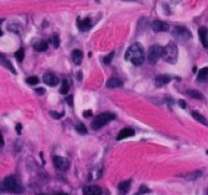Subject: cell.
Listing matches in <instances>:
<instances>
[{
    "label": "cell",
    "instance_id": "6da1fadb",
    "mask_svg": "<svg viewBox=\"0 0 208 195\" xmlns=\"http://www.w3.org/2000/svg\"><path fill=\"white\" fill-rule=\"evenodd\" d=\"M126 61H129L134 66H140L145 61V52L142 45L140 43H135L131 45L125 54Z\"/></svg>",
    "mask_w": 208,
    "mask_h": 195
},
{
    "label": "cell",
    "instance_id": "7a4b0ae2",
    "mask_svg": "<svg viewBox=\"0 0 208 195\" xmlns=\"http://www.w3.org/2000/svg\"><path fill=\"white\" fill-rule=\"evenodd\" d=\"M161 57L170 64H176L178 60V47L176 43L170 42L165 47H164V52H162Z\"/></svg>",
    "mask_w": 208,
    "mask_h": 195
},
{
    "label": "cell",
    "instance_id": "3957f363",
    "mask_svg": "<svg viewBox=\"0 0 208 195\" xmlns=\"http://www.w3.org/2000/svg\"><path fill=\"white\" fill-rule=\"evenodd\" d=\"M2 190L12 193H22L24 191L23 187L19 185L16 178L13 177H8L4 178V181L2 182Z\"/></svg>",
    "mask_w": 208,
    "mask_h": 195
},
{
    "label": "cell",
    "instance_id": "277c9868",
    "mask_svg": "<svg viewBox=\"0 0 208 195\" xmlns=\"http://www.w3.org/2000/svg\"><path fill=\"white\" fill-rule=\"evenodd\" d=\"M171 34L176 40L181 43L187 42L188 40L191 39V33L190 29L184 26H174L172 28Z\"/></svg>",
    "mask_w": 208,
    "mask_h": 195
},
{
    "label": "cell",
    "instance_id": "5b68a950",
    "mask_svg": "<svg viewBox=\"0 0 208 195\" xmlns=\"http://www.w3.org/2000/svg\"><path fill=\"white\" fill-rule=\"evenodd\" d=\"M114 114L109 113V112H105V113H101L99 114L97 117L95 118V120L92 122V129H101L102 126H104L105 124H107L109 121L114 119Z\"/></svg>",
    "mask_w": 208,
    "mask_h": 195
},
{
    "label": "cell",
    "instance_id": "8992f818",
    "mask_svg": "<svg viewBox=\"0 0 208 195\" xmlns=\"http://www.w3.org/2000/svg\"><path fill=\"white\" fill-rule=\"evenodd\" d=\"M162 52H164V47H161L159 45L151 46L148 50V54H147L148 61L152 64L156 63L162 56Z\"/></svg>",
    "mask_w": 208,
    "mask_h": 195
},
{
    "label": "cell",
    "instance_id": "52a82bcc",
    "mask_svg": "<svg viewBox=\"0 0 208 195\" xmlns=\"http://www.w3.org/2000/svg\"><path fill=\"white\" fill-rule=\"evenodd\" d=\"M53 164L58 170L62 171H65L69 168V161L66 158H63V156L59 155H55L53 158Z\"/></svg>",
    "mask_w": 208,
    "mask_h": 195
},
{
    "label": "cell",
    "instance_id": "ba28073f",
    "mask_svg": "<svg viewBox=\"0 0 208 195\" xmlns=\"http://www.w3.org/2000/svg\"><path fill=\"white\" fill-rule=\"evenodd\" d=\"M152 29L154 31H157V33H161V31H168L170 29V26L168 23H165L164 21H159V20H155L152 22L151 24Z\"/></svg>",
    "mask_w": 208,
    "mask_h": 195
},
{
    "label": "cell",
    "instance_id": "9c48e42d",
    "mask_svg": "<svg viewBox=\"0 0 208 195\" xmlns=\"http://www.w3.org/2000/svg\"><path fill=\"white\" fill-rule=\"evenodd\" d=\"M43 81L46 85L50 86V87H55V86L59 82V79L56 75L53 73H46L43 75Z\"/></svg>",
    "mask_w": 208,
    "mask_h": 195
},
{
    "label": "cell",
    "instance_id": "30bf717a",
    "mask_svg": "<svg viewBox=\"0 0 208 195\" xmlns=\"http://www.w3.org/2000/svg\"><path fill=\"white\" fill-rule=\"evenodd\" d=\"M198 34H199L200 41L204 46V48L208 49V28L205 26H202L198 30Z\"/></svg>",
    "mask_w": 208,
    "mask_h": 195
},
{
    "label": "cell",
    "instance_id": "8fae6325",
    "mask_svg": "<svg viewBox=\"0 0 208 195\" xmlns=\"http://www.w3.org/2000/svg\"><path fill=\"white\" fill-rule=\"evenodd\" d=\"M102 189L99 186L93 185V186L85 187L83 189V195H102Z\"/></svg>",
    "mask_w": 208,
    "mask_h": 195
},
{
    "label": "cell",
    "instance_id": "7c38bea8",
    "mask_svg": "<svg viewBox=\"0 0 208 195\" xmlns=\"http://www.w3.org/2000/svg\"><path fill=\"white\" fill-rule=\"evenodd\" d=\"M170 82H171V77H170L169 75H165V74L158 75V76H156V78H155V86L158 88H160V87L165 86L166 84H169Z\"/></svg>",
    "mask_w": 208,
    "mask_h": 195
},
{
    "label": "cell",
    "instance_id": "4fadbf2b",
    "mask_svg": "<svg viewBox=\"0 0 208 195\" xmlns=\"http://www.w3.org/2000/svg\"><path fill=\"white\" fill-rule=\"evenodd\" d=\"M78 28L80 29L81 31H86L89 30V28L92 27V22H91V19L89 18H85V19H82V20H78Z\"/></svg>",
    "mask_w": 208,
    "mask_h": 195
},
{
    "label": "cell",
    "instance_id": "5bb4252c",
    "mask_svg": "<svg viewBox=\"0 0 208 195\" xmlns=\"http://www.w3.org/2000/svg\"><path fill=\"white\" fill-rule=\"evenodd\" d=\"M71 56H72V61L74 62V64H76V65H80L82 60H83V52L79 49H75L72 51Z\"/></svg>",
    "mask_w": 208,
    "mask_h": 195
},
{
    "label": "cell",
    "instance_id": "9a60e30c",
    "mask_svg": "<svg viewBox=\"0 0 208 195\" xmlns=\"http://www.w3.org/2000/svg\"><path fill=\"white\" fill-rule=\"evenodd\" d=\"M134 130L132 129H122L121 132L118 134V136H117V140H123V139H125V138H128V137H132V136H134Z\"/></svg>",
    "mask_w": 208,
    "mask_h": 195
},
{
    "label": "cell",
    "instance_id": "2e32d148",
    "mask_svg": "<svg viewBox=\"0 0 208 195\" xmlns=\"http://www.w3.org/2000/svg\"><path fill=\"white\" fill-rule=\"evenodd\" d=\"M197 81L199 82H208V67L202 68L198 73Z\"/></svg>",
    "mask_w": 208,
    "mask_h": 195
},
{
    "label": "cell",
    "instance_id": "e0dca14e",
    "mask_svg": "<svg viewBox=\"0 0 208 195\" xmlns=\"http://www.w3.org/2000/svg\"><path fill=\"white\" fill-rule=\"evenodd\" d=\"M123 85V82L121 79L116 78V77H111L106 82V87L107 88H119Z\"/></svg>",
    "mask_w": 208,
    "mask_h": 195
},
{
    "label": "cell",
    "instance_id": "ac0fdd59",
    "mask_svg": "<svg viewBox=\"0 0 208 195\" xmlns=\"http://www.w3.org/2000/svg\"><path fill=\"white\" fill-rule=\"evenodd\" d=\"M201 175H202V171L196 170V171H191V172H190V173L185 174L184 177H185V180H187V181H196L199 177H201Z\"/></svg>",
    "mask_w": 208,
    "mask_h": 195
},
{
    "label": "cell",
    "instance_id": "d6986e66",
    "mask_svg": "<svg viewBox=\"0 0 208 195\" xmlns=\"http://www.w3.org/2000/svg\"><path fill=\"white\" fill-rule=\"evenodd\" d=\"M102 171H103V169H102L101 166H97V167H95L92 170L91 175H89V177H91V180L95 181V180H98V178H100V177L102 175Z\"/></svg>",
    "mask_w": 208,
    "mask_h": 195
},
{
    "label": "cell",
    "instance_id": "ffe728a7",
    "mask_svg": "<svg viewBox=\"0 0 208 195\" xmlns=\"http://www.w3.org/2000/svg\"><path fill=\"white\" fill-rule=\"evenodd\" d=\"M191 116H193V118L194 119H196L198 122H200V123H203V124H208V121H207V119L205 117L203 116L202 114H200L199 112H196V111H193L191 112Z\"/></svg>",
    "mask_w": 208,
    "mask_h": 195
},
{
    "label": "cell",
    "instance_id": "44dd1931",
    "mask_svg": "<svg viewBox=\"0 0 208 195\" xmlns=\"http://www.w3.org/2000/svg\"><path fill=\"white\" fill-rule=\"evenodd\" d=\"M130 185H131V182H130V181H125V182H123V183H121V184L119 185L120 192H122V194H125L128 190H129Z\"/></svg>",
    "mask_w": 208,
    "mask_h": 195
},
{
    "label": "cell",
    "instance_id": "7402d4cb",
    "mask_svg": "<svg viewBox=\"0 0 208 195\" xmlns=\"http://www.w3.org/2000/svg\"><path fill=\"white\" fill-rule=\"evenodd\" d=\"M34 49L37 51H46L48 49V44L46 42H44V41H41V42H38L36 45H34Z\"/></svg>",
    "mask_w": 208,
    "mask_h": 195
},
{
    "label": "cell",
    "instance_id": "603a6c76",
    "mask_svg": "<svg viewBox=\"0 0 208 195\" xmlns=\"http://www.w3.org/2000/svg\"><path fill=\"white\" fill-rule=\"evenodd\" d=\"M187 94L190 95L191 98L198 99V100H201V99H203L202 93H200V92L197 91V90H190V91H187Z\"/></svg>",
    "mask_w": 208,
    "mask_h": 195
},
{
    "label": "cell",
    "instance_id": "cb8c5ba5",
    "mask_svg": "<svg viewBox=\"0 0 208 195\" xmlns=\"http://www.w3.org/2000/svg\"><path fill=\"white\" fill-rule=\"evenodd\" d=\"M69 89H70V87H69L68 81H67V79H63L62 87H60V90H59V93L60 94H67L69 92Z\"/></svg>",
    "mask_w": 208,
    "mask_h": 195
},
{
    "label": "cell",
    "instance_id": "d4e9b609",
    "mask_svg": "<svg viewBox=\"0 0 208 195\" xmlns=\"http://www.w3.org/2000/svg\"><path fill=\"white\" fill-rule=\"evenodd\" d=\"M76 130H77L78 134H80V135H86L88 134V129H86V127L83 125L82 123H79L77 125L75 126Z\"/></svg>",
    "mask_w": 208,
    "mask_h": 195
},
{
    "label": "cell",
    "instance_id": "484cf974",
    "mask_svg": "<svg viewBox=\"0 0 208 195\" xmlns=\"http://www.w3.org/2000/svg\"><path fill=\"white\" fill-rule=\"evenodd\" d=\"M15 56H16V59H17L18 62L21 63L22 61L24 60V50L22 49V48H20L17 51V52L15 53Z\"/></svg>",
    "mask_w": 208,
    "mask_h": 195
},
{
    "label": "cell",
    "instance_id": "4316f807",
    "mask_svg": "<svg viewBox=\"0 0 208 195\" xmlns=\"http://www.w3.org/2000/svg\"><path fill=\"white\" fill-rule=\"evenodd\" d=\"M1 63H2V65H3V66H5L6 68H8L9 70H11V71H13L14 73H16L15 68H14V67H13V65L11 64V62H9V61H8L6 59H1Z\"/></svg>",
    "mask_w": 208,
    "mask_h": 195
},
{
    "label": "cell",
    "instance_id": "83f0119b",
    "mask_svg": "<svg viewBox=\"0 0 208 195\" xmlns=\"http://www.w3.org/2000/svg\"><path fill=\"white\" fill-rule=\"evenodd\" d=\"M50 41H51L52 45L55 47V48H57V47L59 46V38H58V36H57V34H53V36L51 37Z\"/></svg>",
    "mask_w": 208,
    "mask_h": 195
},
{
    "label": "cell",
    "instance_id": "f1b7e54d",
    "mask_svg": "<svg viewBox=\"0 0 208 195\" xmlns=\"http://www.w3.org/2000/svg\"><path fill=\"white\" fill-rule=\"evenodd\" d=\"M26 82H27V84H29V85H37V84H39L40 81L37 76H30V77H28L26 79Z\"/></svg>",
    "mask_w": 208,
    "mask_h": 195
},
{
    "label": "cell",
    "instance_id": "f546056e",
    "mask_svg": "<svg viewBox=\"0 0 208 195\" xmlns=\"http://www.w3.org/2000/svg\"><path fill=\"white\" fill-rule=\"evenodd\" d=\"M114 52L113 51V52H110L108 55H106L103 59V62H104V64H106V65H108V64H110V62H111V60H113V57H114Z\"/></svg>",
    "mask_w": 208,
    "mask_h": 195
},
{
    "label": "cell",
    "instance_id": "4dcf8cb0",
    "mask_svg": "<svg viewBox=\"0 0 208 195\" xmlns=\"http://www.w3.org/2000/svg\"><path fill=\"white\" fill-rule=\"evenodd\" d=\"M51 116L54 119H59V118L63 117V113H57V112H51Z\"/></svg>",
    "mask_w": 208,
    "mask_h": 195
},
{
    "label": "cell",
    "instance_id": "1f68e13d",
    "mask_svg": "<svg viewBox=\"0 0 208 195\" xmlns=\"http://www.w3.org/2000/svg\"><path fill=\"white\" fill-rule=\"evenodd\" d=\"M140 192H142L143 194H145V193H148V192H150V190L147 188L146 186H140Z\"/></svg>",
    "mask_w": 208,
    "mask_h": 195
},
{
    "label": "cell",
    "instance_id": "d6a6232c",
    "mask_svg": "<svg viewBox=\"0 0 208 195\" xmlns=\"http://www.w3.org/2000/svg\"><path fill=\"white\" fill-rule=\"evenodd\" d=\"M178 103H179V107H180L181 108H186V103H185V101L182 100V99H180V100L178 101Z\"/></svg>",
    "mask_w": 208,
    "mask_h": 195
},
{
    "label": "cell",
    "instance_id": "836d02e7",
    "mask_svg": "<svg viewBox=\"0 0 208 195\" xmlns=\"http://www.w3.org/2000/svg\"><path fill=\"white\" fill-rule=\"evenodd\" d=\"M92 114H93V112H92V111H84V112H83V117H84V118L91 117V116H92Z\"/></svg>",
    "mask_w": 208,
    "mask_h": 195
},
{
    "label": "cell",
    "instance_id": "e575fe53",
    "mask_svg": "<svg viewBox=\"0 0 208 195\" xmlns=\"http://www.w3.org/2000/svg\"><path fill=\"white\" fill-rule=\"evenodd\" d=\"M16 130H17V134L20 135L21 130H22V125H21V124H17V125H16Z\"/></svg>",
    "mask_w": 208,
    "mask_h": 195
},
{
    "label": "cell",
    "instance_id": "d590c367",
    "mask_svg": "<svg viewBox=\"0 0 208 195\" xmlns=\"http://www.w3.org/2000/svg\"><path fill=\"white\" fill-rule=\"evenodd\" d=\"M67 101H68V103L70 105H72V103H73V97L72 96H68V98H67Z\"/></svg>",
    "mask_w": 208,
    "mask_h": 195
},
{
    "label": "cell",
    "instance_id": "8d00e7d4",
    "mask_svg": "<svg viewBox=\"0 0 208 195\" xmlns=\"http://www.w3.org/2000/svg\"><path fill=\"white\" fill-rule=\"evenodd\" d=\"M37 92L39 94H44V92H45V90L43 88H39V89H37Z\"/></svg>",
    "mask_w": 208,
    "mask_h": 195
},
{
    "label": "cell",
    "instance_id": "74e56055",
    "mask_svg": "<svg viewBox=\"0 0 208 195\" xmlns=\"http://www.w3.org/2000/svg\"><path fill=\"white\" fill-rule=\"evenodd\" d=\"M2 145H3V139H2L1 134H0V146H2Z\"/></svg>",
    "mask_w": 208,
    "mask_h": 195
},
{
    "label": "cell",
    "instance_id": "f35d334b",
    "mask_svg": "<svg viewBox=\"0 0 208 195\" xmlns=\"http://www.w3.org/2000/svg\"><path fill=\"white\" fill-rule=\"evenodd\" d=\"M55 195H67L66 193H57V194H55Z\"/></svg>",
    "mask_w": 208,
    "mask_h": 195
},
{
    "label": "cell",
    "instance_id": "ab89813d",
    "mask_svg": "<svg viewBox=\"0 0 208 195\" xmlns=\"http://www.w3.org/2000/svg\"><path fill=\"white\" fill-rule=\"evenodd\" d=\"M134 195H143V193H142V192H140V191H139V193H136V194H134Z\"/></svg>",
    "mask_w": 208,
    "mask_h": 195
}]
</instances>
